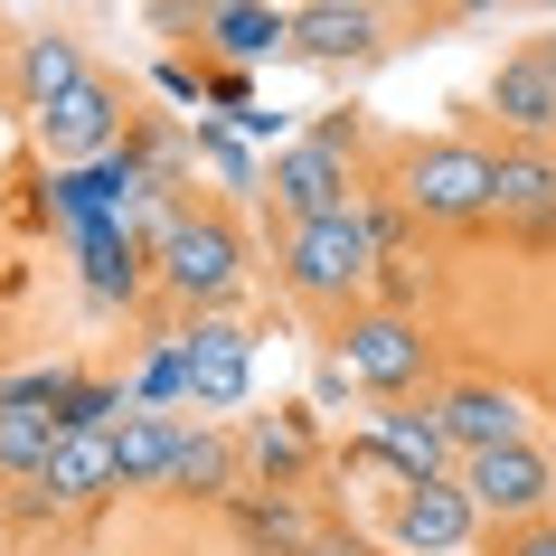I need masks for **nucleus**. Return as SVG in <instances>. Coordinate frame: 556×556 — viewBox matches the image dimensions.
I'll return each instance as SVG.
<instances>
[{"instance_id": "1", "label": "nucleus", "mask_w": 556, "mask_h": 556, "mask_svg": "<svg viewBox=\"0 0 556 556\" xmlns=\"http://www.w3.org/2000/svg\"><path fill=\"white\" fill-rule=\"evenodd\" d=\"M151 264H161V283H170L189 312H217V302L245 283V236H236V217H217V207H179V217H161Z\"/></svg>"}, {"instance_id": "2", "label": "nucleus", "mask_w": 556, "mask_h": 556, "mask_svg": "<svg viewBox=\"0 0 556 556\" xmlns=\"http://www.w3.org/2000/svg\"><path fill=\"white\" fill-rule=\"evenodd\" d=\"M368 274H378V217H368V207L283 227V283H293L302 302H350Z\"/></svg>"}, {"instance_id": "3", "label": "nucleus", "mask_w": 556, "mask_h": 556, "mask_svg": "<svg viewBox=\"0 0 556 556\" xmlns=\"http://www.w3.org/2000/svg\"><path fill=\"white\" fill-rule=\"evenodd\" d=\"M396 199L434 227H463V217H491L500 207V161L481 142H415L406 170H396Z\"/></svg>"}, {"instance_id": "4", "label": "nucleus", "mask_w": 556, "mask_h": 556, "mask_svg": "<svg viewBox=\"0 0 556 556\" xmlns=\"http://www.w3.org/2000/svg\"><path fill=\"white\" fill-rule=\"evenodd\" d=\"M471 491V509L481 519H500V528H519V519H547V491H556V463L538 453V443H500V453H471L463 471H453Z\"/></svg>"}, {"instance_id": "5", "label": "nucleus", "mask_w": 556, "mask_h": 556, "mask_svg": "<svg viewBox=\"0 0 556 556\" xmlns=\"http://www.w3.org/2000/svg\"><path fill=\"white\" fill-rule=\"evenodd\" d=\"M340 368H350L358 387H378L387 406H406V387H425V330H415L406 312H350Z\"/></svg>"}, {"instance_id": "6", "label": "nucleus", "mask_w": 556, "mask_h": 556, "mask_svg": "<svg viewBox=\"0 0 556 556\" xmlns=\"http://www.w3.org/2000/svg\"><path fill=\"white\" fill-rule=\"evenodd\" d=\"M264 189H274V207H283V227H312V217H340V207H350V161L312 132V142H283V151H274Z\"/></svg>"}, {"instance_id": "7", "label": "nucleus", "mask_w": 556, "mask_h": 556, "mask_svg": "<svg viewBox=\"0 0 556 556\" xmlns=\"http://www.w3.org/2000/svg\"><path fill=\"white\" fill-rule=\"evenodd\" d=\"M38 142H48V161H66V170L114 161V151H123V94L104 86V76H86L58 114H38Z\"/></svg>"}, {"instance_id": "8", "label": "nucleus", "mask_w": 556, "mask_h": 556, "mask_svg": "<svg viewBox=\"0 0 556 556\" xmlns=\"http://www.w3.org/2000/svg\"><path fill=\"white\" fill-rule=\"evenodd\" d=\"M471 519H481V509H471L463 481H406L396 509H387V528H396V547H406V556H453L471 538Z\"/></svg>"}, {"instance_id": "9", "label": "nucleus", "mask_w": 556, "mask_h": 556, "mask_svg": "<svg viewBox=\"0 0 556 556\" xmlns=\"http://www.w3.org/2000/svg\"><path fill=\"white\" fill-rule=\"evenodd\" d=\"M434 415H443V434H453V453H500V443H519V396L509 387H491V378H463V387H443L434 396Z\"/></svg>"}, {"instance_id": "10", "label": "nucleus", "mask_w": 556, "mask_h": 556, "mask_svg": "<svg viewBox=\"0 0 556 556\" xmlns=\"http://www.w3.org/2000/svg\"><path fill=\"white\" fill-rule=\"evenodd\" d=\"M179 358H189V396L199 406H245V330L236 321H189L179 330Z\"/></svg>"}, {"instance_id": "11", "label": "nucleus", "mask_w": 556, "mask_h": 556, "mask_svg": "<svg viewBox=\"0 0 556 556\" xmlns=\"http://www.w3.org/2000/svg\"><path fill=\"white\" fill-rule=\"evenodd\" d=\"M48 509H86V500H104V491H123V453H114V434H58V463H48Z\"/></svg>"}, {"instance_id": "12", "label": "nucleus", "mask_w": 556, "mask_h": 556, "mask_svg": "<svg viewBox=\"0 0 556 556\" xmlns=\"http://www.w3.org/2000/svg\"><path fill=\"white\" fill-rule=\"evenodd\" d=\"M199 38L217 48V58H274V48H293V10H274V0H217V10H199Z\"/></svg>"}, {"instance_id": "13", "label": "nucleus", "mask_w": 556, "mask_h": 556, "mask_svg": "<svg viewBox=\"0 0 556 556\" xmlns=\"http://www.w3.org/2000/svg\"><path fill=\"white\" fill-rule=\"evenodd\" d=\"M293 48L321 58V66L368 58V48H378V10H368V0H312V10H293Z\"/></svg>"}, {"instance_id": "14", "label": "nucleus", "mask_w": 556, "mask_h": 556, "mask_svg": "<svg viewBox=\"0 0 556 556\" xmlns=\"http://www.w3.org/2000/svg\"><path fill=\"white\" fill-rule=\"evenodd\" d=\"M491 114L509 123V132H556V66L538 58V48L500 58V76H491Z\"/></svg>"}, {"instance_id": "15", "label": "nucleus", "mask_w": 556, "mask_h": 556, "mask_svg": "<svg viewBox=\"0 0 556 556\" xmlns=\"http://www.w3.org/2000/svg\"><path fill=\"white\" fill-rule=\"evenodd\" d=\"M378 443L406 463V481H453V463H463L434 406H387V415H378Z\"/></svg>"}, {"instance_id": "16", "label": "nucleus", "mask_w": 556, "mask_h": 556, "mask_svg": "<svg viewBox=\"0 0 556 556\" xmlns=\"http://www.w3.org/2000/svg\"><path fill=\"white\" fill-rule=\"evenodd\" d=\"M179 443H189V425H179V415H161V406H132V415L114 425V453H123V491H142V481H170Z\"/></svg>"}, {"instance_id": "17", "label": "nucleus", "mask_w": 556, "mask_h": 556, "mask_svg": "<svg viewBox=\"0 0 556 556\" xmlns=\"http://www.w3.org/2000/svg\"><path fill=\"white\" fill-rule=\"evenodd\" d=\"M76 86H86L76 38H20V104H29V114H58Z\"/></svg>"}, {"instance_id": "18", "label": "nucleus", "mask_w": 556, "mask_h": 556, "mask_svg": "<svg viewBox=\"0 0 556 556\" xmlns=\"http://www.w3.org/2000/svg\"><path fill=\"white\" fill-rule=\"evenodd\" d=\"M491 217L556 227V161H547V151H500V207H491Z\"/></svg>"}, {"instance_id": "19", "label": "nucleus", "mask_w": 556, "mask_h": 556, "mask_svg": "<svg viewBox=\"0 0 556 556\" xmlns=\"http://www.w3.org/2000/svg\"><path fill=\"white\" fill-rule=\"evenodd\" d=\"M86 293L94 302H132L142 293V245L104 217V227H86Z\"/></svg>"}, {"instance_id": "20", "label": "nucleus", "mask_w": 556, "mask_h": 556, "mask_svg": "<svg viewBox=\"0 0 556 556\" xmlns=\"http://www.w3.org/2000/svg\"><path fill=\"white\" fill-rule=\"evenodd\" d=\"M58 434H66L58 415H10V406H0V481H29V491H38L48 463H58Z\"/></svg>"}, {"instance_id": "21", "label": "nucleus", "mask_w": 556, "mask_h": 556, "mask_svg": "<svg viewBox=\"0 0 556 556\" xmlns=\"http://www.w3.org/2000/svg\"><path fill=\"white\" fill-rule=\"evenodd\" d=\"M170 491L236 500V443H227V434H207V425H189V443H179V463H170Z\"/></svg>"}, {"instance_id": "22", "label": "nucleus", "mask_w": 556, "mask_h": 556, "mask_svg": "<svg viewBox=\"0 0 556 556\" xmlns=\"http://www.w3.org/2000/svg\"><path fill=\"white\" fill-rule=\"evenodd\" d=\"M236 519H245V538H255L264 556H302V547H312V528H302L293 500H245V491H236Z\"/></svg>"}, {"instance_id": "23", "label": "nucleus", "mask_w": 556, "mask_h": 556, "mask_svg": "<svg viewBox=\"0 0 556 556\" xmlns=\"http://www.w3.org/2000/svg\"><path fill=\"white\" fill-rule=\"evenodd\" d=\"M255 463L274 471V491H283V481L312 463V425H302V415H274V425H255Z\"/></svg>"}, {"instance_id": "24", "label": "nucleus", "mask_w": 556, "mask_h": 556, "mask_svg": "<svg viewBox=\"0 0 556 556\" xmlns=\"http://www.w3.org/2000/svg\"><path fill=\"white\" fill-rule=\"evenodd\" d=\"M66 387H76L66 368H29V378H0V406H10V415H58Z\"/></svg>"}, {"instance_id": "25", "label": "nucleus", "mask_w": 556, "mask_h": 556, "mask_svg": "<svg viewBox=\"0 0 556 556\" xmlns=\"http://www.w3.org/2000/svg\"><path fill=\"white\" fill-rule=\"evenodd\" d=\"M491 556H556V519H519V528H500Z\"/></svg>"}, {"instance_id": "26", "label": "nucleus", "mask_w": 556, "mask_h": 556, "mask_svg": "<svg viewBox=\"0 0 556 556\" xmlns=\"http://www.w3.org/2000/svg\"><path fill=\"white\" fill-rule=\"evenodd\" d=\"M302 556H358V547H340V538H312V547H302Z\"/></svg>"}, {"instance_id": "27", "label": "nucleus", "mask_w": 556, "mask_h": 556, "mask_svg": "<svg viewBox=\"0 0 556 556\" xmlns=\"http://www.w3.org/2000/svg\"><path fill=\"white\" fill-rule=\"evenodd\" d=\"M538 58H547V66H556V29H547V38H538Z\"/></svg>"}]
</instances>
